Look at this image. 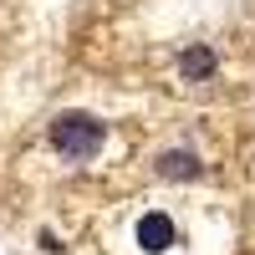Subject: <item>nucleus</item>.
<instances>
[{
  "label": "nucleus",
  "instance_id": "nucleus-1",
  "mask_svg": "<svg viewBox=\"0 0 255 255\" xmlns=\"http://www.w3.org/2000/svg\"><path fill=\"white\" fill-rule=\"evenodd\" d=\"M51 148L67 163H92L97 153H102V143H108V123H102L97 113H87V108H72V113H56L51 118Z\"/></svg>",
  "mask_w": 255,
  "mask_h": 255
},
{
  "label": "nucleus",
  "instance_id": "nucleus-2",
  "mask_svg": "<svg viewBox=\"0 0 255 255\" xmlns=\"http://www.w3.org/2000/svg\"><path fill=\"white\" fill-rule=\"evenodd\" d=\"M133 240L143 255H163V250H174L179 245V225L163 215V209H148V215L133 225Z\"/></svg>",
  "mask_w": 255,
  "mask_h": 255
},
{
  "label": "nucleus",
  "instance_id": "nucleus-3",
  "mask_svg": "<svg viewBox=\"0 0 255 255\" xmlns=\"http://www.w3.org/2000/svg\"><path fill=\"white\" fill-rule=\"evenodd\" d=\"M153 174L158 179H174V184H189L204 174V158L194 153V148H163V153L153 158Z\"/></svg>",
  "mask_w": 255,
  "mask_h": 255
},
{
  "label": "nucleus",
  "instance_id": "nucleus-4",
  "mask_svg": "<svg viewBox=\"0 0 255 255\" xmlns=\"http://www.w3.org/2000/svg\"><path fill=\"white\" fill-rule=\"evenodd\" d=\"M215 72H220V51L209 41H189L179 51V77L184 82H215Z\"/></svg>",
  "mask_w": 255,
  "mask_h": 255
},
{
  "label": "nucleus",
  "instance_id": "nucleus-5",
  "mask_svg": "<svg viewBox=\"0 0 255 255\" xmlns=\"http://www.w3.org/2000/svg\"><path fill=\"white\" fill-rule=\"evenodd\" d=\"M36 245H41V250H51V255H61V250H67V245L51 235V230H41V235H36Z\"/></svg>",
  "mask_w": 255,
  "mask_h": 255
}]
</instances>
